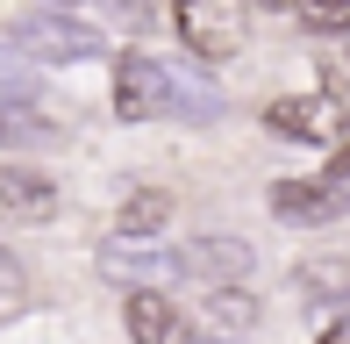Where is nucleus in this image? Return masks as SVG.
<instances>
[{
  "mask_svg": "<svg viewBox=\"0 0 350 344\" xmlns=\"http://www.w3.org/2000/svg\"><path fill=\"white\" fill-rule=\"evenodd\" d=\"M172 22H179L186 51H193V58H208V65L236 58V51H243V36H250L243 0H179V8H172Z\"/></svg>",
  "mask_w": 350,
  "mask_h": 344,
  "instance_id": "1",
  "label": "nucleus"
},
{
  "mask_svg": "<svg viewBox=\"0 0 350 344\" xmlns=\"http://www.w3.org/2000/svg\"><path fill=\"white\" fill-rule=\"evenodd\" d=\"M14 43L36 51V58H65V65L107 51V36H100L93 22H79L72 8H36V14H22V22H14Z\"/></svg>",
  "mask_w": 350,
  "mask_h": 344,
  "instance_id": "2",
  "label": "nucleus"
},
{
  "mask_svg": "<svg viewBox=\"0 0 350 344\" xmlns=\"http://www.w3.org/2000/svg\"><path fill=\"white\" fill-rule=\"evenodd\" d=\"M115 115L122 122H157V115H172V72L157 65V58H115Z\"/></svg>",
  "mask_w": 350,
  "mask_h": 344,
  "instance_id": "3",
  "label": "nucleus"
},
{
  "mask_svg": "<svg viewBox=\"0 0 350 344\" xmlns=\"http://www.w3.org/2000/svg\"><path fill=\"white\" fill-rule=\"evenodd\" d=\"M265 122H272V136H300V144H336L343 136V101L336 93H279L272 108H265Z\"/></svg>",
  "mask_w": 350,
  "mask_h": 344,
  "instance_id": "4",
  "label": "nucleus"
},
{
  "mask_svg": "<svg viewBox=\"0 0 350 344\" xmlns=\"http://www.w3.org/2000/svg\"><path fill=\"white\" fill-rule=\"evenodd\" d=\"M172 265H179L186 280H200V287H243L258 251H250L243 237H193V244L172 251Z\"/></svg>",
  "mask_w": 350,
  "mask_h": 344,
  "instance_id": "5",
  "label": "nucleus"
},
{
  "mask_svg": "<svg viewBox=\"0 0 350 344\" xmlns=\"http://www.w3.org/2000/svg\"><path fill=\"white\" fill-rule=\"evenodd\" d=\"M57 180L51 172H29V165H8L0 172V215L8 223H22V230H43V223H57Z\"/></svg>",
  "mask_w": 350,
  "mask_h": 344,
  "instance_id": "6",
  "label": "nucleus"
},
{
  "mask_svg": "<svg viewBox=\"0 0 350 344\" xmlns=\"http://www.w3.org/2000/svg\"><path fill=\"white\" fill-rule=\"evenodd\" d=\"M272 208L286 215V223H336V215L350 208V186L343 180H279Z\"/></svg>",
  "mask_w": 350,
  "mask_h": 344,
  "instance_id": "7",
  "label": "nucleus"
},
{
  "mask_svg": "<svg viewBox=\"0 0 350 344\" xmlns=\"http://www.w3.org/2000/svg\"><path fill=\"white\" fill-rule=\"evenodd\" d=\"M129 337L136 344H186V316L165 287H136L129 294Z\"/></svg>",
  "mask_w": 350,
  "mask_h": 344,
  "instance_id": "8",
  "label": "nucleus"
},
{
  "mask_svg": "<svg viewBox=\"0 0 350 344\" xmlns=\"http://www.w3.org/2000/svg\"><path fill=\"white\" fill-rule=\"evenodd\" d=\"M100 273L115 280V287H157V280H172L179 265H172V251H143V244H107L100 251Z\"/></svg>",
  "mask_w": 350,
  "mask_h": 344,
  "instance_id": "9",
  "label": "nucleus"
},
{
  "mask_svg": "<svg viewBox=\"0 0 350 344\" xmlns=\"http://www.w3.org/2000/svg\"><path fill=\"white\" fill-rule=\"evenodd\" d=\"M165 223H172V194L143 186V194H129V201H122V215H115V237H122V244H150Z\"/></svg>",
  "mask_w": 350,
  "mask_h": 344,
  "instance_id": "10",
  "label": "nucleus"
},
{
  "mask_svg": "<svg viewBox=\"0 0 350 344\" xmlns=\"http://www.w3.org/2000/svg\"><path fill=\"white\" fill-rule=\"evenodd\" d=\"M293 287L308 294V302H350V258H300Z\"/></svg>",
  "mask_w": 350,
  "mask_h": 344,
  "instance_id": "11",
  "label": "nucleus"
},
{
  "mask_svg": "<svg viewBox=\"0 0 350 344\" xmlns=\"http://www.w3.org/2000/svg\"><path fill=\"white\" fill-rule=\"evenodd\" d=\"M208 323L215 330H250L258 323V302L243 287H208Z\"/></svg>",
  "mask_w": 350,
  "mask_h": 344,
  "instance_id": "12",
  "label": "nucleus"
},
{
  "mask_svg": "<svg viewBox=\"0 0 350 344\" xmlns=\"http://www.w3.org/2000/svg\"><path fill=\"white\" fill-rule=\"evenodd\" d=\"M14 101H36V65L0 51V108H14Z\"/></svg>",
  "mask_w": 350,
  "mask_h": 344,
  "instance_id": "13",
  "label": "nucleus"
},
{
  "mask_svg": "<svg viewBox=\"0 0 350 344\" xmlns=\"http://www.w3.org/2000/svg\"><path fill=\"white\" fill-rule=\"evenodd\" d=\"M293 8H300V22H308V29H322V36L350 29V0H293Z\"/></svg>",
  "mask_w": 350,
  "mask_h": 344,
  "instance_id": "14",
  "label": "nucleus"
},
{
  "mask_svg": "<svg viewBox=\"0 0 350 344\" xmlns=\"http://www.w3.org/2000/svg\"><path fill=\"white\" fill-rule=\"evenodd\" d=\"M22 287H29V280H22V265H14L8 251H0V294H22Z\"/></svg>",
  "mask_w": 350,
  "mask_h": 344,
  "instance_id": "15",
  "label": "nucleus"
},
{
  "mask_svg": "<svg viewBox=\"0 0 350 344\" xmlns=\"http://www.w3.org/2000/svg\"><path fill=\"white\" fill-rule=\"evenodd\" d=\"M329 180L350 186V136H336V158H329Z\"/></svg>",
  "mask_w": 350,
  "mask_h": 344,
  "instance_id": "16",
  "label": "nucleus"
},
{
  "mask_svg": "<svg viewBox=\"0 0 350 344\" xmlns=\"http://www.w3.org/2000/svg\"><path fill=\"white\" fill-rule=\"evenodd\" d=\"M322 344H350V316H336V323H329V330H322Z\"/></svg>",
  "mask_w": 350,
  "mask_h": 344,
  "instance_id": "17",
  "label": "nucleus"
},
{
  "mask_svg": "<svg viewBox=\"0 0 350 344\" xmlns=\"http://www.w3.org/2000/svg\"><path fill=\"white\" fill-rule=\"evenodd\" d=\"M122 8H136V14H150V0H122Z\"/></svg>",
  "mask_w": 350,
  "mask_h": 344,
  "instance_id": "18",
  "label": "nucleus"
},
{
  "mask_svg": "<svg viewBox=\"0 0 350 344\" xmlns=\"http://www.w3.org/2000/svg\"><path fill=\"white\" fill-rule=\"evenodd\" d=\"M51 8H86V0H51Z\"/></svg>",
  "mask_w": 350,
  "mask_h": 344,
  "instance_id": "19",
  "label": "nucleus"
},
{
  "mask_svg": "<svg viewBox=\"0 0 350 344\" xmlns=\"http://www.w3.org/2000/svg\"><path fill=\"white\" fill-rule=\"evenodd\" d=\"M272 8H293V0H272Z\"/></svg>",
  "mask_w": 350,
  "mask_h": 344,
  "instance_id": "20",
  "label": "nucleus"
}]
</instances>
